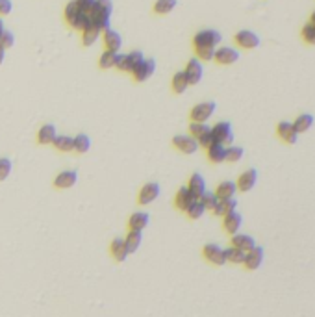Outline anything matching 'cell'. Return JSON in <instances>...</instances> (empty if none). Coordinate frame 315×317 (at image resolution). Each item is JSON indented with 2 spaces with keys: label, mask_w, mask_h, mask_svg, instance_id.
Listing matches in <instances>:
<instances>
[{
  "label": "cell",
  "mask_w": 315,
  "mask_h": 317,
  "mask_svg": "<svg viewBox=\"0 0 315 317\" xmlns=\"http://www.w3.org/2000/svg\"><path fill=\"white\" fill-rule=\"evenodd\" d=\"M245 256H247V253H243V251H239V249H236V247L232 245L228 249H224V258L230 264H243Z\"/></svg>",
  "instance_id": "1f68e13d"
},
{
  "label": "cell",
  "mask_w": 315,
  "mask_h": 317,
  "mask_svg": "<svg viewBox=\"0 0 315 317\" xmlns=\"http://www.w3.org/2000/svg\"><path fill=\"white\" fill-rule=\"evenodd\" d=\"M256 182H258V171L256 169H247V171H243V173L239 175V178H237L236 182L237 191L247 193V191H250V189L256 186Z\"/></svg>",
  "instance_id": "8fae6325"
},
{
  "label": "cell",
  "mask_w": 315,
  "mask_h": 317,
  "mask_svg": "<svg viewBox=\"0 0 315 317\" xmlns=\"http://www.w3.org/2000/svg\"><path fill=\"white\" fill-rule=\"evenodd\" d=\"M78 13H80V7H78V4H76V0L69 2V4L65 6V19H67V22L74 19Z\"/></svg>",
  "instance_id": "f6af8a7d"
},
{
  "label": "cell",
  "mask_w": 315,
  "mask_h": 317,
  "mask_svg": "<svg viewBox=\"0 0 315 317\" xmlns=\"http://www.w3.org/2000/svg\"><path fill=\"white\" fill-rule=\"evenodd\" d=\"M310 22H312V24H315V11L312 13V17H310Z\"/></svg>",
  "instance_id": "816d5d0a"
},
{
  "label": "cell",
  "mask_w": 315,
  "mask_h": 317,
  "mask_svg": "<svg viewBox=\"0 0 315 317\" xmlns=\"http://www.w3.org/2000/svg\"><path fill=\"white\" fill-rule=\"evenodd\" d=\"M232 247H236V249L243 251V253H249V251H252L256 247V241L249 234H234L232 236Z\"/></svg>",
  "instance_id": "e0dca14e"
},
{
  "label": "cell",
  "mask_w": 315,
  "mask_h": 317,
  "mask_svg": "<svg viewBox=\"0 0 315 317\" xmlns=\"http://www.w3.org/2000/svg\"><path fill=\"white\" fill-rule=\"evenodd\" d=\"M187 189H189L191 195H193L195 199H200V197L206 193V180H204V176L198 175V173H195V175L189 178Z\"/></svg>",
  "instance_id": "ac0fdd59"
},
{
  "label": "cell",
  "mask_w": 315,
  "mask_h": 317,
  "mask_svg": "<svg viewBox=\"0 0 315 317\" xmlns=\"http://www.w3.org/2000/svg\"><path fill=\"white\" fill-rule=\"evenodd\" d=\"M197 52V59L200 61H211L215 56V48H195Z\"/></svg>",
  "instance_id": "ee69618b"
},
{
  "label": "cell",
  "mask_w": 315,
  "mask_h": 317,
  "mask_svg": "<svg viewBox=\"0 0 315 317\" xmlns=\"http://www.w3.org/2000/svg\"><path fill=\"white\" fill-rule=\"evenodd\" d=\"M154 71H156V61L145 58L143 61L132 71V74L136 78V82H145V80H149V78L154 74Z\"/></svg>",
  "instance_id": "7c38bea8"
},
{
  "label": "cell",
  "mask_w": 315,
  "mask_h": 317,
  "mask_svg": "<svg viewBox=\"0 0 315 317\" xmlns=\"http://www.w3.org/2000/svg\"><path fill=\"white\" fill-rule=\"evenodd\" d=\"M91 149V139L87 134H78L76 137H72V150H76L80 154H86Z\"/></svg>",
  "instance_id": "83f0119b"
},
{
  "label": "cell",
  "mask_w": 315,
  "mask_h": 317,
  "mask_svg": "<svg viewBox=\"0 0 315 317\" xmlns=\"http://www.w3.org/2000/svg\"><path fill=\"white\" fill-rule=\"evenodd\" d=\"M141 241H143V232L141 230H130L128 236L125 238V247L128 254L136 253L139 247H141Z\"/></svg>",
  "instance_id": "cb8c5ba5"
},
{
  "label": "cell",
  "mask_w": 315,
  "mask_h": 317,
  "mask_svg": "<svg viewBox=\"0 0 315 317\" xmlns=\"http://www.w3.org/2000/svg\"><path fill=\"white\" fill-rule=\"evenodd\" d=\"M52 145L58 150H61V152H71V150H72V137L61 136V134H58V137L54 139Z\"/></svg>",
  "instance_id": "74e56055"
},
{
  "label": "cell",
  "mask_w": 315,
  "mask_h": 317,
  "mask_svg": "<svg viewBox=\"0 0 315 317\" xmlns=\"http://www.w3.org/2000/svg\"><path fill=\"white\" fill-rule=\"evenodd\" d=\"M293 126H295L297 134L308 132V130L314 126V115H312V113H301V115L293 121Z\"/></svg>",
  "instance_id": "d4e9b609"
},
{
  "label": "cell",
  "mask_w": 315,
  "mask_h": 317,
  "mask_svg": "<svg viewBox=\"0 0 315 317\" xmlns=\"http://www.w3.org/2000/svg\"><path fill=\"white\" fill-rule=\"evenodd\" d=\"M172 145L184 154H195L198 150V141L191 136H174Z\"/></svg>",
  "instance_id": "4fadbf2b"
},
{
  "label": "cell",
  "mask_w": 315,
  "mask_h": 317,
  "mask_svg": "<svg viewBox=\"0 0 315 317\" xmlns=\"http://www.w3.org/2000/svg\"><path fill=\"white\" fill-rule=\"evenodd\" d=\"M159 193H161L159 184H156V182L145 184L143 188H141V191H139V204H143V206L151 204V202H154L159 197Z\"/></svg>",
  "instance_id": "30bf717a"
},
{
  "label": "cell",
  "mask_w": 315,
  "mask_h": 317,
  "mask_svg": "<svg viewBox=\"0 0 315 317\" xmlns=\"http://www.w3.org/2000/svg\"><path fill=\"white\" fill-rule=\"evenodd\" d=\"M100 30L97 28L95 24H91V26H87L86 30L82 32V43L86 46H91V45H95L97 41H99V37H100Z\"/></svg>",
  "instance_id": "f1b7e54d"
},
{
  "label": "cell",
  "mask_w": 315,
  "mask_h": 317,
  "mask_svg": "<svg viewBox=\"0 0 315 317\" xmlns=\"http://www.w3.org/2000/svg\"><path fill=\"white\" fill-rule=\"evenodd\" d=\"M4 30H6V26H4V20H2V17H0V35L4 33Z\"/></svg>",
  "instance_id": "f907efd6"
},
{
  "label": "cell",
  "mask_w": 315,
  "mask_h": 317,
  "mask_svg": "<svg viewBox=\"0 0 315 317\" xmlns=\"http://www.w3.org/2000/svg\"><path fill=\"white\" fill-rule=\"evenodd\" d=\"M198 147H202V149H208L210 145H213L215 143V139H213V136H211V130L208 132V134H204L202 137H198Z\"/></svg>",
  "instance_id": "7dc6e473"
},
{
  "label": "cell",
  "mask_w": 315,
  "mask_h": 317,
  "mask_svg": "<svg viewBox=\"0 0 315 317\" xmlns=\"http://www.w3.org/2000/svg\"><path fill=\"white\" fill-rule=\"evenodd\" d=\"M234 41H236L237 46H241L245 50H252V48L260 46V35L254 33L252 30H239L234 35Z\"/></svg>",
  "instance_id": "277c9868"
},
{
  "label": "cell",
  "mask_w": 315,
  "mask_h": 317,
  "mask_svg": "<svg viewBox=\"0 0 315 317\" xmlns=\"http://www.w3.org/2000/svg\"><path fill=\"white\" fill-rule=\"evenodd\" d=\"M4 59H6V50H4V48H0V65L4 63Z\"/></svg>",
  "instance_id": "681fc988"
},
{
  "label": "cell",
  "mask_w": 315,
  "mask_h": 317,
  "mask_svg": "<svg viewBox=\"0 0 315 317\" xmlns=\"http://www.w3.org/2000/svg\"><path fill=\"white\" fill-rule=\"evenodd\" d=\"M215 102H200L191 110V123H206L215 113Z\"/></svg>",
  "instance_id": "5b68a950"
},
{
  "label": "cell",
  "mask_w": 315,
  "mask_h": 317,
  "mask_svg": "<svg viewBox=\"0 0 315 317\" xmlns=\"http://www.w3.org/2000/svg\"><path fill=\"white\" fill-rule=\"evenodd\" d=\"M276 136L288 145H295L299 141V134H297L293 123H289V121H282L276 124Z\"/></svg>",
  "instance_id": "ba28073f"
},
{
  "label": "cell",
  "mask_w": 315,
  "mask_h": 317,
  "mask_svg": "<svg viewBox=\"0 0 315 317\" xmlns=\"http://www.w3.org/2000/svg\"><path fill=\"white\" fill-rule=\"evenodd\" d=\"M213 193L217 195V199L219 201H226V199H234V195L237 193V186L236 182H221L219 186H217V189L213 191Z\"/></svg>",
  "instance_id": "d6986e66"
},
{
  "label": "cell",
  "mask_w": 315,
  "mask_h": 317,
  "mask_svg": "<svg viewBox=\"0 0 315 317\" xmlns=\"http://www.w3.org/2000/svg\"><path fill=\"white\" fill-rule=\"evenodd\" d=\"M104 45H106V50H112V52H119L121 50V46H123V37H121V33L115 32V30H106L104 32Z\"/></svg>",
  "instance_id": "44dd1931"
},
{
  "label": "cell",
  "mask_w": 315,
  "mask_h": 317,
  "mask_svg": "<svg viewBox=\"0 0 315 317\" xmlns=\"http://www.w3.org/2000/svg\"><path fill=\"white\" fill-rule=\"evenodd\" d=\"M211 136H213L215 143L232 145V141H234V130H232V124L226 123V121L217 123L215 126H211Z\"/></svg>",
  "instance_id": "3957f363"
},
{
  "label": "cell",
  "mask_w": 315,
  "mask_h": 317,
  "mask_svg": "<svg viewBox=\"0 0 315 317\" xmlns=\"http://www.w3.org/2000/svg\"><path fill=\"white\" fill-rule=\"evenodd\" d=\"M241 225H243V217H241V214H237V212H232V214L224 215V217H223L224 232H228L230 236L239 234V228H241Z\"/></svg>",
  "instance_id": "2e32d148"
},
{
  "label": "cell",
  "mask_w": 315,
  "mask_h": 317,
  "mask_svg": "<svg viewBox=\"0 0 315 317\" xmlns=\"http://www.w3.org/2000/svg\"><path fill=\"white\" fill-rule=\"evenodd\" d=\"M223 41V35L217 30H200L193 37L195 48H217V45Z\"/></svg>",
  "instance_id": "6da1fadb"
},
{
  "label": "cell",
  "mask_w": 315,
  "mask_h": 317,
  "mask_svg": "<svg viewBox=\"0 0 315 317\" xmlns=\"http://www.w3.org/2000/svg\"><path fill=\"white\" fill-rule=\"evenodd\" d=\"M237 208V201L236 199H226V201H219L217 202V206L213 208V214L219 215V217H224V215L232 214V212H236Z\"/></svg>",
  "instance_id": "484cf974"
},
{
  "label": "cell",
  "mask_w": 315,
  "mask_h": 317,
  "mask_svg": "<svg viewBox=\"0 0 315 317\" xmlns=\"http://www.w3.org/2000/svg\"><path fill=\"white\" fill-rule=\"evenodd\" d=\"M211 128L206 123H191L189 124V134H191V137H195V139L202 137L204 134H208Z\"/></svg>",
  "instance_id": "ab89813d"
},
{
  "label": "cell",
  "mask_w": 315,
  "mask_h": 317,
  "mask_svg": "<svg viewBox=\"0 0 315 317\" xmlns=\"http://www.w3.org/2000/svg\"><path fill=\"white\" fill-rule=\"evenodd\" d=\"M69 24H71L74 30H80V32H84L87 26H91L93 22H91V19H89V15H87V13L80 11L78 15L74 17V19L69 20Z\"/></svg>",
  "instance_id": "836d02e7"
},
{
  "label": "cell",
  "mask_w": 315,
  "mask_h": 317,
  "mask_svg": "<svg viewBox=\"0 0 315 317\" xmlns=\"http://www.w3.org/2000/svg\"><path fill=\"white\" fill-rule=\"evenodd\" d=\"M128 225H130V230H141L143 232L145 228L151 225V215L147 214V212H136L130 217Z\"/></svg>",
  "instance_id": "603a6c76"
},
{
  "label": "cell",
  "mask_w": 315,
  "mask_h": 317,
  "mask_svg": "<svg viewBox=\"0 0 315 317\" xmlns=\"http://www.w3.org/2000/svg\"><path fill=\"white\" fill-rule=\"evenodd\" d=\"M13 169V162L9 158H0V180H6Z\"/></svg>",
  "instance_id": "b9f144b4"
},
{
  "label": "cell",
  "mask_w": 315,
  "mask_h": 317,
  "mask_svg": "<svg viewBox=\"0 0 315 317\" xmlns=\"http://www.w3.org/2000/svg\"><path fill=\"white\" fill-rule=\"evenodd\" d=\"M243 149L241 147H236V145H228L226 147V162H230V163H236V162H239L241 158H243Z\"/></svg>",
  "instance_id": "f35d334b"
},
{
  "label": "cell",
  "mask_w": 315,
  "mask_h": 317,
  "mask_svg": "<svg viewBox=\"0 0 315 317\" xmlns=\"http://www.w3.org/2000/svg\"><path fill=\"white\" fill-rule=\"evenodd\" d=\"M239 59V50H236L234 46H221L215 48V56L213 61H217L219 65H232Z\"/></svg>",
  "instance_id": "9c48e42d"
},
{
  "label": "cell",
  "mask_w": 315,
  "mask_h": 317,
  "mask_svg": "<svg viewBox=\"0 0 315 317\" xmlns=\"http://www.w3.org/2000/svg\"><path fill=\"white\" fill-rule=\"evenodd\" d=\"M143 59H145V56L141 50H134V52H128V54H119L117 65H115V67L125 72H132L141 61H143Z\"/></svg>",
  "instance_id": "7a4b0ae2"
},
{
  "label": "cell",
  "mask_w": 315,
  "mask_h": 317,
  "mask_svg": "<svg viewBox=\"0 0 315 317\" xmlns=\"http://www.w3.org/2000/svg\"><path fill=\"white\" fill-rule=\"evenodd\" d=\"M185 214H187V217L189 219H200L204 214H206V208H204V204L198 199H195V201L191 202L189 206H187V210H185Z\"/></svg>",
  "instance_id": "d6a6232c"
},
{
  "label": "cell",
  "mask_w": 315,
  "mask_h": 317,
  "mask_svg": "<svg viewBox=\"0 0 315 317\" xmlns=\"http://www.w3.org/2000/svg\"><path fill=\"white\" fill-rule=\"evenodd\" d=\"M195 201V197L191 195V191L187 189V186H184V188L178 189L176 193V199H174V202H176V208H180V210H187V206H189L191 202Z\"/></svg>",
  "instance_id": "4316f807"
},
{
  "label": "cell",
  "mask_w": 315,
  "mask_h": 317,
  "mask_svg": "<svg viewBox=\"0 0 315 317\" xmlns=\"http://www.w3.org/2000/svg\"><path fill=\"white\" fill-rule=\"evenodd\" d=\"M13 11V2L11 0H0V15H9Z\"/></svg>",
  "instance_id": "c3c4849f"
},
{
  "label": "cell",
  "mask_w": 315,
  "mask_h": 317,
  "mask_svg": "<svg viewBox=\"0 0 315 317\" xmlns=\"http://www.w3.org/2000/svg\"><path fill=\"white\" fill-rule=\"evenodd\" d=\"M206 152H208V160L210 162L213 163L226 162V145H223V143H213V145H210L206 149Z\"/></svg>",
  "instance_id": "ffe728a7"
},
{
  "label": "cell",
  "mask_w": 315,
  "mask_h": 317,
  "mask_svg": "<svg viewBox=\"0 0 315 317\" xmlns=\"http://www.w3.org/2000/svg\"><path fill=\"white\" fill-rule=\"evenodd\" d=\"M78 182V173L76 171H61L56 178H54V186L58 189H69L76 186Z\"/></svg>",
  "instance_id": "5bb4252c"
},
{
  "label": "cell",
  "mask_w": 315,
  "mask_h": 317,
  "mask_svg": "<svg viewBox=\"0 0 315 317\" xmlns=\"http://www.w3.org/2000/svg\"><path fill=\"white\" fill-rule=\"evenodd\" d=\"M56 137H58V130H56L54 124H43L39 132H37V141L41 145H52Z\"/></svg>",
  "instance_id": "7402d4cb"
},
{
  "label": "cell",
  "mask_w": 315,
  "mask_h": 317,
  "mask_svg": "<svg viewBox=\"0 0 315 317\" xmlns=\"http://www.w3.org/2000/svg\"><path fill=\"white\" fill-rule=\"evenodd\" d=\"M178 6V0H156L154 4V13L158 15H167Z\"/></svg>",
  "instance_id": "e575fe53"
},
{
  "label": "cell",
  "mask_w": 315,
  "mask_h": 317,
  "mask_svg": "<svg viewBox=\"0 0 315 317\" xmlns=\"http://www.w3.org/2000/svg\"><path fill=\"white\" fill-rule=\"evenodd\" d=\"M198 201L202 202L206 210H211V212H213V208L217 206V202H219V199H217V195L213 193V191H208V189H206V193H204L202 197L198 199Z\"/></svg>",
  "instance_id": "60d3db41"
},
{
  "label": "cell",
  "mask_w": 315,
  "mask_h": 317,
  "mask_svg": "<svg viewBox=\"0 0 315 317\" xmlns=\"http://www.w3.org/2000/svg\"><path fill=\"white\" fill-rule=\"evenodd\" d=\"M112 254L117 262H125V260L128 258V251H126V247H125V240L117 238V240L112 241Z\"/></svg>",
  "instance_id": "f546056e"
},
{
  "label": "cell",
  "mask_w": 315,
  "mask_h": 317,
  "mask_svg": "<svg viewBox=\"0 0 315 317\" xmlns=\"http://www.w3.org/2000/svg\"><path fill=\"white\" fill-rule=\"evenodd\" d=\"M301 37L306 45H315V24L306 22L301 30Z\"/></svg>",
  "instance_id": "8d00e7d4"
},
{
  "label": "cell",
  "mask_w": 315,
  "mask_h": 317,
  "mask_svg": "<svg viewBox=\"0 0 315 317\" xmlns=\"http://www.w3.org/2000/svg\"><path fill=\"white\" fill-rule=\"evenodd\" d=\"M117 56L119 52H112V50H106L99 59V65L102 69H113L117 65Z\"/></svg>",
  "instance_id": "d590c367"
},
{
  "label": "cell",
  "mask_w": 315,
  "mask_h": 317,
  "mask_svg": "<svg viewBox=\"0 0 315 317\" xmlns=\"http://www.w3.org/2000/svg\"><path fill=\"white\" fill-rule=\"evenodd\" d=\"M204 258L208 260L213 266H224L226 264V258H224V249L219 247L217 243H208V245L202 249Z\"/></svg>",
  "instance_id": "52a82bcc"
},
{
  "label": "cell",
  "mask_w": 315,
  "mask_h": 317,
  "mask_svg": "<svg viewBox=\"0 0 315 317\" xmlns=\"http://www.w3.org/2000/svg\"><path fill=\"white\" fill-rule=\"evenodd\" d=\"M262 262H263V249L256 245L254 249H252V251H249V253H247L243 266L247 267L249 271H256V269H260V267H262Z\"/></svg>",
  "instance_id": "9a60e30c"
},
{
  "label": "cell",
  "mask_w": 315,
  "mask_h": 317,
  "mask_svg": "<svg viewBox=\"0 0 315 317\" xmlns=\"http://www.w3.org/2000/svg\"><path fill=\"white\" fill-rule=\"evenodd\" d=\"M15 43V35L13 32H9V30H4V33L0 35V48H11Z\"/></svg>",
  "instance_id": "7bdbcfd3"
},
{
  "label": "cell",
  "mask_w": 315,
  "mask_h": 317,
  "mask_svg": "<svg viewBox=\"0 0 315 317\" xmlns=\"http://www.w3.org/2000/svg\"><path fill=\"white\" fill-rule=\"evenodd\" d=\"M76 4H78L80 11H84L89 15V13L93 11V7L97 6V0H76Z\"/></svg>",
  "instance_id": "bcb514c9"
},
{
  "label": "cell",
  "mask_w": 315,
  "mask_h": 317,
  "mask_svg": "<svg viewBox=\"0 0 315 317\" xmlns=\"http://www.w3.org/2000/svg\"><path fill=\"white\" fill-rule=\"evenodd\" d=\"M187 87H189V82H187L184 71H178L176 74L172 76V91L178 93V95H182V93H185Z\"/></svg>",
  "instance_id": "4dcf8cb0"
},
{
  "label": "cell",
  "mask_w": 315,
  "mask_h": 317,
  "mask_svg": "<svg viewBox=\"0 0 315 317\" xmlns=\"http://www.w3.org/2000/svg\"><path fill=\"white\" fill-rule=\"evenodd\" d=\"M185 78H187V82H189V85H195L198 84L200 80H202L204 76V67H202V61L197 58H193L187 61V65H185V71H184Z\"/></svg>",
  "instance_id": "8992f818"
}]
</instances>
